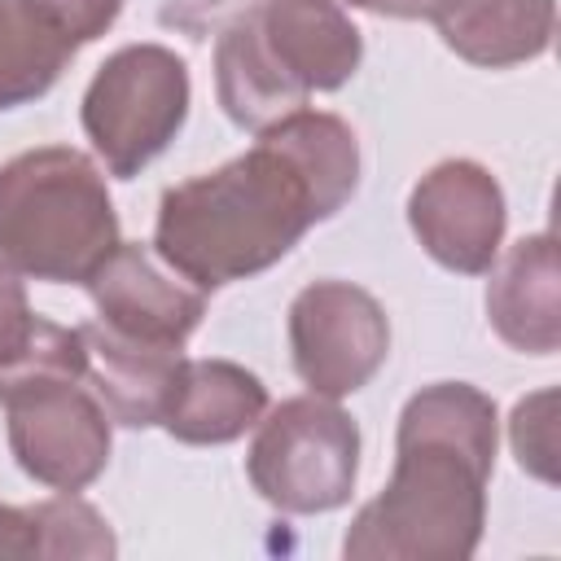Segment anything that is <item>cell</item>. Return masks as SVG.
<instances>
[{"label": "cell", "mask_w": 561, "mask_h": 561, "mask_svg": "<svg viewBox=\"0 0 561 561\" xmlns=\"http://www.w3.org/2000/svg\"><path fill=\"white\" fill-rule=\"evenodd\" d=\"M438 4H443V0H421V13H425V18H434V9H438Z\"/></svg>", "instance_id": "603a6c76"}, {"label": "cell", "mask_w": 561, "mask_h": 561, "mask_svg": "<svg viewBox=\"0 0 561 561\" xmlns=\"http://www.w3.org/2000/svg\"><path fill=\"white\" fill-rule=\"evenodd\" d=\"M83 333L31 311L13 267L0 263V403L48 381H83Z\"/></svg>", "instance_id": "9a60e30c"}, {"label": "cell", "mask_w": 561, "mask_h": 561, "mask_svg": "<svg viewBox=\"0 0 561 561\" xmlns=\"http://www.w3.org/2000/svg\"><path fill=\"white\" fill-rule=\"evenodd\" d=\"M83 285L96 320L136 342L184 346L206 316V289L180 272H167L162 259L140 241H118Z\"/></svg>", "instance_id": "9c48e42d"}, {"label": "cell", "mask_w": 561, "mask_h": 561, "mask_svg": "<svg viewBox=\"0 0 561 561\" xmlns=\"http://www.w3.org/2000/svg\"><path fill=\"white\" fill-rule=\"evenodd\" d=\"M500 416L469 381L416 390L399 412L394 473L346 539V561H465L486 526Z\"/></svg>", "instance_id": "7a4b0ae2"}, {"label": "cell", "mask_w": 561, "mask_h": 561, "mask_svg": "<svg viewBox=\"0 0 561 561\" xmlns=\"http://www.w3.org/2000/svg\"><path fill=\"white\" fill-rule=\"evenodd\" d=\"M188 66L162 44H127L83 92V131L118 180L140 175L188 118Z\"/></svg>", "instance_id": "5b68a950"}, {"label": "cell", "mask_w": 561, "mask_h": 561, "mask_svg": "<svg viewBox=\"0 0 561 561\" xmlns=\"http://www.w3.org/2000/svg\"><path fill=\"white\" fill-rule=\"evenodd\" d=\"M245 473L250 486L280 513H333L355 491L359 425L333 399H285L259 416Z\"/></svg>", "instance_id": "277c9868"}, {"label": "cell", "mask_w": 561, "mask_h": 561, "mask_svg": "<svg viewBox=\"0 0 561 561\" xmlns=\"http://www.w3.org/2000/svg\"><path fill=\"white\" fill-rule=\"evenodd\" d=\"M9 447L26 478L83 491L110 465V412L83 381H48L4 403Z\"/></svg>", "instance_id": "52a82bcc"}, {"label": "cell", "mask_w": 561, "mask_h": 561, "mask_svg": "<svg viewBox=\"0 0 561 561\" xmlns=\"http://www.w3.org/2000/svg\"><path fill=\"white\" fill-rule=\"evenodd\" d=\"M70 57L75 48L26 0H0V110L44 96Z\"/></svg>", "instance_id": "e0dca14e"}, {"label": "cell", "mask_w": 561, "mask_h": 561, "mask_svg": "<svg viewBox=\"0 0 561 561\" xmlns=\"http://www.w3.org/2000/svg\"><path fill=\"white\" fill-rule=\"evenodd\" d=\"M486 285L491 329L522 355H552L561 346V307H557V237L535 232L495 259Z\"/></svg>", "instance_id": "7c38bea8"}, {"label": "cell", "mask_w": 561, "mask_h": 561, "mask_svg": "<svg viewBox=\"0 0 561 561\" xmlns=\"http://www.w3.org/2000/svg\"><path fill=\"white\" fill-rule=\"evenodd\" d=\"M215 96H219L224 114L245 131H263L276 118H285V114L307 105V92L267 53L263 31L254 22V9L219 31V44H215Z\"/></svg>", "instance_id": "2e32d148"}, {"label": "cell", "mask_w": 561, "mask_h": 561, "mask_svg": "<svg viewBox=\"0 0 561 561\" xmlns=\"http://www.w3.org/2000/svg\"><path fill=\"white\" fill-rule=\"evenodd\" d=\"M79 333H83V351H88L83 386L101 399L110 421H118L127 430L158 425L162 408H167V394L175 386L184 346L136 342V337H123V333L105 329L101 320L79 324Z\"/></svg>", "instance_id": "8fae6325"}, {"label": "cell", "mask_w": 561, "mask_h": 561, "mask_svg": "<svg viewBox=\"0 0 561 561\" xmlns=\"http://www.w3.org/2000/svg\"><path fill=\"white\" fill-rule=\"evenodd\" d=\"M118 245V215L96 162L39 145L0 167V263L18 276L83 285Z\"/></svg>", "instance_id": "3957f363"}, {"label": "cell", "mask_w": 561, "mask_h": 561, "mask_svg": "<svg viewBox=\"0 0 561 561\" xmlns=\"http://www.w3.org/2000/svg\"><path fill=\"white\" fill-rule=\"evenodd\" d=\"M504 188L469 158L430 167L408 193V224L425 254L460 276H482L504 245Z\"/></svg>", "instance_id": "ba28073f"}, {"label": "cell", "mask_w": 561, "mask_h": 561, "mask_svg": "<svg viewBox=\"0 0 561 561\" xmlns=\"http://www.w3.org/2000/svg\"><path fill=\"white\" fill-rule=\"evenodd\" d=\"M552 408H557V394L552 390H539L530 399H522L513 408V421H508V438H513V451H517V465L543 482L557 478V421H552Z\"/></svg>", "instance_id": "d6986e66"}, {"label": "cell", "mask_w": 561, "mask_h": 561, "mask_svg": "<svg viewBox=\"0 0 561 561\" xmlns=\"http://www.w3.org/2000/svg\"><path fill=\"white\" fill-rule=\"evenodd\" d=\"M355 184L359 140L351 123L302 105L263 127L250 153L171 184L158 202L153 254L197 289L259 276L311 224L337 215Z\"/></svg>", "instance_id": "6da1fadb"}, {"label": "cell", "mask_w": 561, "mask_h": 561, "mask_svg": "<svg viewBox=\"0 0 561 561\" xmlns=\"http://www.w3.org/2000/svg\"><path fill=\"white\" fill-rule=\"evenodd\" d=\"M267 412V386L232 359H180L162 408V430L188 447H219L241 438Z\"/></svg>", "instance_id": "4fadbf2b"}, {"label": "cell", "mask_w": 561, "mask_h": 561, "mask_svg": "<svg viewBox=\"0 0 561 561\" xmlns=\"http://www.w3.org/2000/svg\"><path fill=\"white\" fill-rule=\"evenodd\" d=\"M70 48H83L101 39L114 18L123 13V0H26Z\"/></svg>", "instance_id": "ffe728a7"}, {"label": "cell", "mask_w": 561, "mask_h": 561, "mask_svg": "<svg viewBox=\"0 0 561 561\" xmlns=\"http://www.w3.org/2000/svg\"><path fill=\"white\" fill-rule=\"evenodd\" d=\"M289 351L311 394L346 399L386 364L390 320L368 289L351 280H311L289 302Z\"/></svg>", "instance_id": "8992f818"}, {"label": "cell", "mask_w": 561, "mask_h": 561, "mask_svg": "<svg viewBox=\"0 0 561 561\" xmlns=\"http://www.w3.org/2000/svg\"><path fill=\"white\" fill-rule=\"evenodd\" d=\"M267 53L311 96L342 88L364 57V35L333 0H263L254 9Z\"/></svg>", "instance_id": "30bf717a"}, {"label": "cell", "mask_w": 561, "mask_h": 561, "mask_svg": "<svg viewBox=\"0 0 561 561\" xmlns=\"http://www.w3.org/2000/svg\"><path fill=\"white\" fill-rule=\"evenodd\" d=\"M443 44L482 70L526 66L548 53L557 31L552 0H443L430 18Z\"/></svg>", "instance_id": "5bb4252c"}, {"label": "cell", "mask_w": 561, "mask_h": 561, "mask_svg": "<svg viewBox=\"0 0 561 561\" xmlns=\"http://www.w3.org/2000/svg\"><path fill=\"white\" fill-rule=\"evenodd\" d=\"M22 557H39L35 517L31 508L0 504V561H22Z\"/></svg>", "instance_id": "7402d4cb"}, {"label": "cell", "mask_w": 561, "mask_h": 561, "mask_svg": "<svg viewBox=\"0 0 561 561\" xmlns=\"http://www.w3.org/2000/svg\"><path fill=\"white\" fill-rule=\"evenodd\" d=\"M35 535H39V557H114V535L110 522L83 504L75 491H61L57 500L31 504Z\"/></svg>", "instance_id": "ac0fdd59"}, {"label": "cell", "mask_w": 561, "mask_h": 561, "mask_svg": "<svg viewBox=\"0 0 561 561\" xmlns=\"http://www.w3.org/2000/svg\"><path fill=\"white\" fill-rule=\"evenodd\" d=\"M259 4L263 0H167L158 18H162V26L188 35V39H210Z\"/></svg>", "instance_id": "44dd1931"}]
</instances>
